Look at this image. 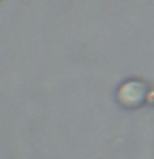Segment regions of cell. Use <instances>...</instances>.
Returning a JSON list of instances; mask_svg holds the SVG:
<instances>
[{"mask_svg":"<svg viewBox=\"0 0 154 159\" xmlns=\"http://www.w3.org/2000/svg\"><path fill=\"white\" fill-rule=\"evenodd\" d=\"M149 84L144 80L139 78H129L123 81L116 89V101L119 106L124 109H138L144 103H147V94H149Z\"/></svg>","mask_w":154,"mask_h":159,"instance_id":"6da1fadb","label":"cell"},{"mask_svg":"<svg viewBox=\"0 0 154 159\" xmlns=\"http://www.w3.org/2000/svg\"><path fill=\"white\" fill-rule=\"evenodd\" d=\"M147 103L151 104V106H154V88L149 89V94H147Z\"/></svg>","mask_w":154,"mask_h":159,"instance_id":"7a4b0ae2","label":"cell"}]
</instances>
